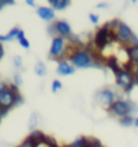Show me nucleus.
Masks as SVG:
<instances>
[{
  "mask_svg": "<svg viewBox=\"0 0 138 147\" xmlns=\"http://www.w3.org/2000/svg\"><path fill=\"white\" fill-rule=\"evenodd\" d=\"M29 130L30 131H34V130H36V125H38V114L36 113H33L30 115V119H29Z\"/></svg>",
  "mask_w": 138,
  "mask_h": 147,
  "instance_id": "a211bd4d",
  "label": "nucleus"
},
{
  "mask_svg": "<svg viewBox=\"0 0 138 147\" xmlns=\"http://www.w3.org/2000/svg\"><path fill=\"white\" fill-rule=\"evenodd\" d=\"M13 65H15V67H17V68L22 67V57H21L19 55L13 56Z\"/></svg>",
  "mask_w": 138,
  "mask_h": 147,
  "instance_id": "b1692460",
  "label": "nucleus"
},
{
  "mask_svg": "<svg viewBox=\"0 0 138 147\" xmlns=\"http://www.w3.org/2000/svg\"><path fill=\"white\" fill-rule=\"evenodd\" d=\"M68 61L75 68H102L105 62L100 59H94L92 54L86 49H75L72 51V54L68 56Z\"/></svg>",
  "mask_w": 138,
  "mask_h": 147,
  "instance_id": "f257e3e1",
  "label": "nucleus"
},
{
  "mask_svg": "<svg viewBox=\"0 0 138 147\" xmlns=\"http://www.w3.org/2000/svg\"><path fill=\"white\" fill-rule=\"evenodd\" d=\"M49 4L56 11H62L70 5V1L69 0H49Z\"/></svg>",
  "mask_w": 138,
  "mask_h": 147,
  "instance_id": "4468645a",
  "label": "nucleus"
},
{
  "mask_svg": "<svg viewBox=\"0 0 138 147\" xmlns=\"http://www.w3.org/2000/svg\"><path fill=\"white\" fill-rule=\"evenodd\" d=\"M24 3L27 4V5H29V6H31V7L35 6V1H33V0H25Z\"/></svg>",
  "mask_w": 138,
  "mask_h": 147,
  "instance_id": "2f4dec72",
  "label": "nucleus"
},
{
  "mask_svg": "<svg viewBox=\"0 0 138 147\" xmlns=\"http://www.w3.org/2000/svg\"><path fill=\"white\" fill-rule=\"evenodd\" d=\"M9 111H10L9 108H6V107H4V106H1V105H0V118L3 119L4 117H6L7 113H9Z\"/></svg>",
  "mask_w": 138,
  "mask_h": 147,
  "instance_id": "393cba45",
  "label": "nucleus"
},
{
  "mask_svg": "<svg viewBox=\"0 0 138 147\" xmlns=\"http://www.w3.org/2000/svg\"><path fill=\"white\" fill-rule=\"evenodd\" d=\"M0 122H1V118H0Z\"/></svg>",
  "mask_w": 138,
  "mask_h": 147,
  "instance_id": "c9c22d12",
  "label": "nucleus"
},
{
  "mask_svg": "<svg viewBox=\"0 0 138 147\" xmlns=\"http://www.w3.org/2000/svg\"><path fill=\"white\" fill-rule=\"evenodd\" d=\"M15 97L16 95L10 90V89H7V90H5L1 95H0V105L6 108H12L15 107Z\"/></svg>",
  "mask_w": 138,
  "mask_h": 147,
  "instance_id": "9b49d317",
  "label": "nucleus"
},
{
  "mask_svg": "<svg viewBox=\"0 0 138 147\" xmlns=\"http://www.w3.org/2000/svg\"><path fill=\"white\" fill-rule=\"evenodd\" d=\"M17 41L19 43V45L22 46V48H24V49H29V48H30L29 40L25 38V34H24V32H23L22 29H21V32H19L18 35H17Z\"/></svg>",
  "mask_w": 138,
  "mask_h": 147,
  "instance_id": "2eb2a0df",
  "label": "nucleus"
},
{
  "mask_svg": "<svg viewBox=\"0 0 138 147\" xmlns=\"http://www.w3.org/2000/svg\"><path fill=\"white\" fill-rule=\"evenodd\" d=\"M111 41H116V36H115L114 30L110 29L109 22H107L103 27L97 29L96 34H94V39H93V46L97 50L102 51Z\"/></svg>",
  "mask_w": 138,
  "mask_h": 147,
  "instance_id": "7ed1b4c3",
  "label": "nucleus"
},
{
  "mask_svg": "<svg viewBox=\"0 0 138 147\" xmlns=\"http://www.w3.org/2000/svg\"><path fill=\"white\" fill-rule=\"evenodd\" d=\"M47 32H49L51 35L56 36V30H55V24H54V23L49 24V27H47Z\"/></svg>",
  "mask_w": 138,
  "mask_h": 147,
  "instance_id": "c756f323",
  "label": "nucleus"
},
{
  "mask_svg": "<svg viewBox=\"0 0 138 147\" xmlns=\"http://www.w3.org/2000/svg\"><path fill=\"white\" fill-rule=\"evenodd\" d=\"M105 66H107L109 69L114 73V74L116 76L118 73L123 69V67L120 66V63H119V61H118V59H116L115 56H110L109 59H107L105 60Z\"/></svg>",
  "mask_w": 138,
  "mask_h": 147,
  "instance_id": "ddd939ff",
  "label": "nucleus"
},
{
  "mask_svg": "<svg viewBox=\"0 0 138 147\" xmlns=\"http://www.w3.org/2000/svg\"><path fill=\"white\" fill-rule=\"evenodd\" d=\"M67 45L68 44H67L64 38H61V36H54V38H52L51 46H50V51H49L50 59L56 60L58 62L63 61L64 57H66Z\"/></svg>",
  "mask_w": 138,
  "mask_h": 147,
  "instance_id": "20e7f679",
  "label": "nucleus"
},
{
  "mask_svg": "<svg viewBox=\"0 0 138 147\" xmlns=\"http://www.w3.org/2000/svg\"><path fill=\"white\" fill-rule=\"evenodd\" d=\"M137 111V106L129 100H124V98H118L116 101L111 105L108 108V112L114 115L116 118H125L127 115H131L132 113H135Z\"/></svg>",
  "mask_w": 138,
  "mask_h": 147,
  "instance_id": "f03ea898",
  "label": "nucleus"
},
{
  "mask_svg": "<svg viewBox=\"0 0 138 147\" xmlns=\"http://www.w3.org/2000/svg\"><path fill=\"white\" fill-rule=\"evenodd\" d=\"M35 73H36V76H38V77H45V76H46L47 68H46V66H45L44 62L39 61L38 63L35 65Z\"/></svg>",
  "mask_w": 138,
  "mask_h": 147,
  "instance_id": "dca6fc26",
  "label": "nucleus"
},
{
  "mask_svg": "<svg viewBox=\"0 0 138 147\" xmlns=\"http://www.w3.org/2000/svg\"><path fill=\"white\" fill-rule=\"evenodd\" d=\"M62 89V83L60 82V80H54L52 82V85H51V91L54 92V94H56L58 90H61Z\"/></svg>",
  "mask_w": 138,
  "mask_h": 147,
  "instance_id": "412c9836",
  "label": "nucleus"
},
{
  "mask_svg": "<svg viewBox=\"0 0 138 147\" xmlns=\"http://www.w3.org/2000/svg\"><path fill=\"white\" fill-rule=\"evenodd\" d=\"M116 41L121 43V45H124V48L132 45V40L135 38V33L132 32V29L129 27V24H126L124 22H120V24L114 29Z\"/></svg>",
  "mask_w": 138,
  "mask_h": 147,
  "instance_id": "423d86ee",
  "label": "nucleus"
},
{
  "mask_svg": "<svg viewBox=\"0 0 138 147\" xmlns=\"http://www.w3.org/2000/svg\"><path fill=\"white\" fill-rule=\"evenodd\" d=\"M16 147H36V145H35L34 141L28 136V138H25L22 141V144H19L18 146H16Z\"/></svg>",
  "mask_w": 138,
  "mask_h": 147,
  "instance_id": "6ab92c4d",
  "label": "nucleus"
},
{
  "mask_svg": "<svg viewBox=\"0 0 138 147\" xmlns=\"http://www.w3.org/2000/svg\"><path fill=\"white\" fill-rule=\"evenodd\" d=\"M9 89H10V90H11V91L15 94V95H21V94H19V89H18V86H17V85H15L13 83H12V84H10V85H9Z\"/></svg>",
  "mask_w": 138,
  "mask_h": 147,
  "instance_id": "a878e982",
  "label": "nucleus"
},
{
  "mask_svg": "<svg viewBox=\"0 0 138 147\" xmlns=\"http://www.w3.org/2000/svg\"><path fill=\"white\" fill-rule=\"evenodd\" d=\"M87 147H104L103 144L96 138H90V141H88V145Z\"/></svg>",
  "mask_w": 138,
  "mask_h": 147,
  "instance_id": "aec40b11",
  "label": "nucleus"
},
{
  "mask_svg": "<svg viewBox=\"0 0 138 147\" xmlns=\"http://www.w3.org/2000/svg\"><path fill=\"white\" fill-rule=\"evenodd\" d=\"M4 6H6V3H5V0H0V11L4 9Z\"/></svg>",
  "mask_w": 138,
  "mask_h": 147,
  "instance_id": "72a5a7b5",
  "label": "nucleus"
},
{
  "mask_svg": "<svg viewBox=\"0 0 138 147\" xmlns=\"http://www.w3.org/2000/svg\"><path fill=\"white\" fill-rule=\"evenodd\" d=\"M94 98H96V101L100 105V106L108 109L111 105L118 100V95H116V92L114 90H111V89L104 88L96 94Z\"/></svg>",
  "mask_w": 138,
  "mask_h": 147,
  "instance_id": "0eeeda50",
  "label": "nucleus"
},
{
  "mask_svg": "<svg viewBox=\"0 0 138 147\" xmlns=\"http://www.w3.org/2000/svg\"><path fill=\"white\" fill-rule=\"evenodd\" d=\"M115 83L119 88L123 89L125 94H130L131 90L136 85L132 72L129 69H125V68H123V69L115 76Z\"/></svg>",
  "mask_w": 138,
  "mask_h": 147,
  "instance_id": "39448f33",
  "label": "nucleus"
},
{
  "mask_svg": "<svg viewBox=\"0 0 138 147\" xmlns=\"http://www.w3.org/2000/svg\"><path fill=\"white\" fill-rule=\"evenodd\" d=\"M57 74L61 77H67V76H72L75 73V67H74L68 60H63L61 62H58L57 66Z\"/></svg>",
  "mask_w": 138,
  "mask_h": 147,
  "instance_id": "1a4fd4ad",
  "label": "nucleus"
},
{
  "mask_svg": "<svg viewBox=\"0 0 138 147\" xmlns=\"http://www.w3.org/2000/svg\"><path fill=\"white\" fill-rule=\"evenodd\" d=\"M22 103H23V97L21 95H16V97H15V107L19 106V105H22Z\"/></svg>",
  "mask_w": 138,
  "mask_h": 147,
  "instance_id": "bb28decb",
  "label": "nucleus"
},
{
  "mask_svg": "<svg viewBox=\"0 0 138 147\" xmlns=\"http://www.w3.org/2000/svg\"><path fill=\"white\" fill-rule=\"evenodd\" d=\"M4 55H5V50H4V46H3V44L0 43V61H1V59L4 57Z\"/></svg>",
  "mask_w": 138,
  "mask_h": 147,
  "instance_id": "7c9ffc66",
  "label": "nucleus"
},
{
  "mask_svg": "<svg viewBox=\"0 0 138 147\" xmlns=\"http://www.w3.org/2000/svg\"><path fill=\"white\" fill-rule=\"evenodd\" d=\"M36 15H38L41 20L46 21V22H51V21H54L56 17L55 10L51 6H39L36 9Z\"/></svg>",
  "mask_w": 138,
  "mask_h": 147,
  "instance_id": "9d476101",
  "label": "nucleus"
},
{
  "mask_svg": "<svg viewBox=\"0 0 138 147\" xmlns=\"http://www.w3.org/2000/svg\"><path fill=\"white\" fill-rule=\"evenodd\" d=\"M88 20H90V22H91L92 24H97L99 22V16L98 15H94V13H90L88 15Z\"/></svg>",
  "mask_w": 138,
  "mask_h": 147,
  "instance_id": "5701e85b",
  "label": "nucleus"
},
{
  "mask_svg": "<svg viewBox=\"0 0 138 147\" xmlns=\"http://www.w3.org/2000/svg\"><path fill=\"white\" fill-rule=\"evenodd\" d=\"M135 127H136V128H138V117H137V118H135Z\"/></svg>",
  "mask_w": 138,
  "mask_h": 147,
  "instance_id": "f704fd0d",
  "label": "nucleus"
},
{
  "mask_svg": "<svg viewBox=\"0 0 138 147\" xmlns=\"http://www.w3.org/2000/svg\"><path fill=\"white\" fill-rule=\"evenodd\" d=\"M55 24V30H56V36H61V38L68 39L72 35V28L66 20H58L54 23Z\"/></svg>",
  "mask_w": 138,
  "mask_h": 147,
  "instance_id": "6e6552de",
  "label": "nucleus"
},
{
  "mask_svg": "<svg viewBox=\"0 0 138 147\" xmlns=\"http://www.w3.org/2000/svg\"><path fill=\"white\" fill-rule=\"evenodd\" d=\"M119 122L123 127H131V125H135V118L132 115H127L125 118L119 119Z\"/></svg>",
  "mask_w": 138,
  "mask_h": 147,
  "instance_id": "f3484780",
  "label": "nucleus"
},
{
  "mask_svg": "<svg viewBox=\"0 0 138 147\" xmlns=\"http://www.w3.org/2000/svg\"><path fill=\"white\" fill-rule=\"evenodd\" d=\"M108 5H107V3H99L98 5H97V9H105Z\"/></svg>",
  "mask_w": 138,
  "mask_h": 147,
  "instance_id": "473e14b6",
  "label": "nucleus"
},
{
  "mask_svg": "<svg viewBox=\"0 0 138 147\" xmlns=\"http://www.w3.org/2000/svg\"><path fill=\"white\" fill-rule=\"evenodd\" d=\"M22 83H23L22 76H21L19 73H16V74L13 76V84H15V85H17V86H19Z\"/></svg>",
  "mask_w": 138,
  "mask_h": 147,
  "instance_id": "4be33fe9",
  "label": "nucleus"
},
{
  "mask_svg": "<svg viewBox=\"0 0 138 147\" xmlns=\"http://www.w3.org/2000/svg\"><path fill=\"white\" fill-rule=\"evenodd\" d=\"M132 74H133V78H135V83H136V85H138V66H135L133 71H132Z\"/></svg>",
  "mask_w": 138,
  "mask_h": 147,
  "instance_id": "cd10ccee",
  "label": "nucleus"
},
{
  "mask_svg": "<svg viewBox=\"0 0 138 147\" xmlns=\"http://www.w3.org/2000/svg\"><path fill=\"white\" fill-rule=\"evenodd\" d=\"M9 89V84H6L5 82H0V95L5 91V90H7Z\"/></svg>",
  "mask_w": 138,
  "mask_h": 147,
  "instance_id": "c85d7f7f",
  "label": "nucleus"
},
{
  "mask_svg": "<svg viewBox=\"0 0 138 147\" xmlns=\"http://www.w3.org/2000/svg\"><path fill=\"white\" fill-rule=\"evenodd\" d=\"M125 51L131 63L133 66H138V45L127 46V48H125Z\"/></svg>",
  "mask_w": 138,
  "mask_h": 147,
  "instance_id": "f8f14e48",
  "label": "nucleus"
}]
</instances>
